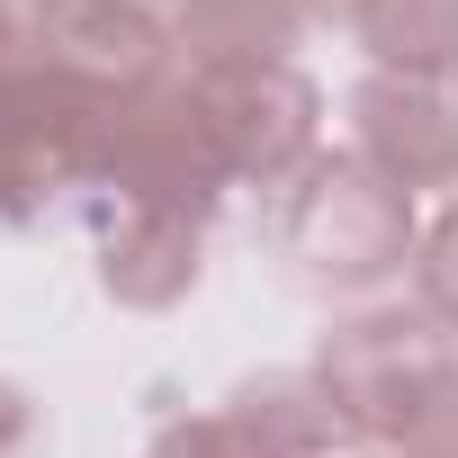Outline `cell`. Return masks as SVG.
<instances>
[{"label": "cell", "mask_w": 458, "mask_h": 458, "mask_svg": "<svg viewBox=\"0 0 458 458\" xmlns=\"http://www.w3.org/2000/svg\"><path fill=\"white\" fill-rule=\"evenodd\" d=\"M234 198V162H225L207 108H198V81L189 64H171L153 90L117 99L108 108V135H99V180L81 207H180V216H207Z\"/></svg>", "instance_id": "277c9868"}, {"label": "cell", "mask_w": 458, "mask_h": 458, "mask_svg": "<svg viewBox=\"0 0 458 458\" xmlns=\"http://www.w3.org/2000/svg\"><path fill=\"white\" fill-rule=\"evenodd\" d=\"M144 458H252V449H243V431H234V422L207 404V413H171V422L144 440Z\"/></svg>", "instance_id": "8fae6325"}, {"label": "cell", "mask_w": 458, "mask_h": 458, "mask_svg": "<svg viewBox=\"0 0 458 458\" xmlns=\"http://www.w3.org/2000/svg\"><path fill=\"white\" fill-rule=\"evenodd\" d=\"M413 306H422L431 324L458 333V198L422 225V252H413Z\"/></svg>", "instance_id": "30bf717a"}, {"label": "cell", "mask_w": 458, "mask_h": 458, "mask_svg": "<svg viewBox=\"0 0 458 458\" xmlns=\"http://www.w3.org/2000/svg\"><path fill=\"white\" fill-rule=\"evenodd\" d=\"M37 46V19L19 10V0H0V64H10V55H28Z\"/></svg>", "instance_id": "4fadbf2b"}, {"label": "cell", "mask_w": 458, "mask_h": 458, "mask_svg": "<svg viewBox=\"0 0 458 458\" xmlns=\"http://www.w3.org/2000/svg\"><path fill=\"white\" fill-rule=\"evenodd\" d=\"M216 413L243 431L252 458H333V449H342V422H333L315 369H261V377H234Z\"/></svg>", "instance_id": "ba28073f"}, {"label": "cell", "mask_w": 458, "mask_h": 458, "mask_svg": "<svg viewBox=\"0 0 458 458\" xmlns=\"http://www.w3.org/2000/svg\"><path fill=\"white\" fill-rule=\"evenodd\" d=\"M108 108L90 81H72L46 46L0 64V234H28L55 207H81L99 180Z\"/></svg>", "instance_id": "3957f363"}, {"label": "cell", "mask_w": 458, "mask_h": 458, "mask_svg": "<svg viewBox=\"0 0 458 458\" xmlns=\"http://www.w3.org/2000/svg\"><path fill=\"white\" fill-rule=\"evenodd\" d=\"M351 153L377 162L404 198H458V72H360L351 81Z\"/></svg>", "instance_id": "8992f818"}, {"label": "cell", "mask_w": 458, "mask_h": 458, "mask_svg": "<svg viewBox=\"0 0 458 458\" xmlns=\"http://www.w3.org/2000/svg\"><path fill=\"white\" fill-rule=\"evenodd\" d=\"M270 252L315 297H377L413 270L422 216L377 162H360L351 144H324L288 189H270Z\"/></svg>", "instance_id": "7a4b0ae2"}, {"label": "cell", "mask_w": 458, "mask_h": 458, "mask_svg": "<svg viewBox=\"0 0 458 458\" xmlns=\"http://www.w3.org/2000/svg\"><path fill=\"white\" fill-rule=\"evenodd\" d=\"M207 216H180V207H90V261H99V288L135 315H162L180 306L198 279H207Z\"/></svg>", "instance_id": "52a82bcc"}, {"label": "cell", "mask_w": 458, "mask_h": 458, "mask_svg": "<svg viewBox=\"0 0 458 458\" xmlns=\"http://www.w3.org/2000/svg\"><path fill=\"white\" fill-rule=\"evenodd\" d=\"M342 28L369 72H458V0H351Z\"/></svg>", "instance_id": "9c48e42d"}, {"label": "cell", "mask_w": 458, "mask_h": 458, "mask_svg": "<svg viewBox=\"0 0 458 458\" xmlns=\"http://www.w3.org/2000/svg\"><path fill=\"white\" fill-rule=\"evenodd\" d=\"M37 440H46V404L19 377H0V458H37Z\"/></svg>", "instance_id": "7c38bea8"}, {"label": "cell", "mask_w": 458, "mask_h": 458, "mask_svg": "<svg viewBox=\"0 0 458 458\" xmlns=\"http://www.w3.org/2000/svg\"><path fill=\"white\" fill-rule=\"evenodd\" d=\"M315 386L342 449L369 458H458V333L422 306H360L315 342Z\"/></svg>", "instance_id": "6da1fadb"}, {"label": "cell", "mask_w": 458, "mask_h": 458, "mask_svg": "<svg viewBox=\"0 0 458 458\" xmlns=\"http://www.w3.org/2000/svg\"><path fill=\"white\" fill-rule=\"evenodd\" d=\"M198 108L234 162V189H288L324 153V90L306 81L297 55H252V64H189Z\"/></svg>", "instance_id": "5b68a950"}]
</instances>
